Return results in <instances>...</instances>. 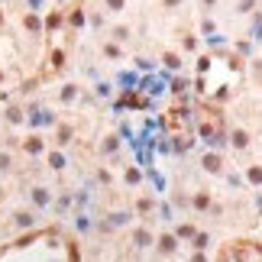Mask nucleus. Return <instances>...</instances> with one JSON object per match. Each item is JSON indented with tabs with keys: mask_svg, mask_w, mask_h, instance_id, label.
<instances>
[{
	"mask_svg": "<svg viewBox=\"0 0 262 262\" xmlns=\"http://www.w3.org/2000/svg\"><path fill=\"white\" fill-rule=\"evenodd\" d=\"M78 243L58 227L26 233L0 246V262H78Z\"/></svg>",
	"mask_w": 262,
	"mask_h": 262,
	"instance_id": "1",
	"label": "nucleus"
},
{
	"mask_svg": "<svg viewBox=\"0 0 262 262\" xmlns=\"http://www.w3.org/2000/svg\"><path fill=\"white\" fill-rule=\"evenodd\" d=\"M217 262H262V243L259 240H230L220 246Z\"/></svg>",
	"mask_w": 262,
	"mask_h": 262,
	"instance_id": "2",
	"label": "nucleus"
}]
</instances>
